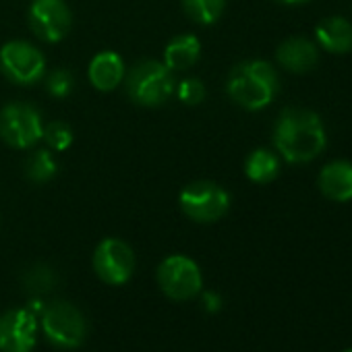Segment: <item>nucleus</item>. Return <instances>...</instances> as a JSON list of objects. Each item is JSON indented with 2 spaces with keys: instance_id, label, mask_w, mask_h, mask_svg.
Returning a JSON list of instances; mask_svg holds the SVG:
<instances>
[{
  "instance_id": "23",
  "label": "nucleus",
  "mask_w": 352,
  "mask_h": 352,
  "mask_svg": "<svg viewBox=\"0 0 352 352\" xmlns=\"http://www.w3.org/2000/svg\"><path fill=\"white\" fill-rule=\"evenodd\" d=\"M73 75L67 69H56L48 77V94L54 98H67L73 91Z\"/></svg>"
},
{
  "instance_id": "3",
  "label": "nucleus",
  "mask_w": 352,
  "mask_h": 352,
  "mask_svg": "<svg viewBox=\"0 0 352 352\" xmlns=\"http://www.w3.org/2000/svg\"><path fill=\"white\" fill-rule=\"evenodd\" d=\"M126 96L147 108L162 106L176 89L172 71L157 60H141L126 75Z\"/></svg>"
},
{
  "instance_id": "15",
  "label": "nucleus",
  "mask_w": 352,
  "mask_h": 352,
  "mask_svg": "<svg viewBox=\"0 0 352 352\" xmlns=\"http://www.w3.org/2000/svg\"><path fill=\"white\" fill-rule=\"evenodd\" d=\"M317 42L331 54H348L352 50V23L344 17H327L315 28Z\"/></svg>"
},
{
  "instance_id": "4",
  "label": "nucleus",
  "mask_w": 352,
  "mask_h": 352,
  "mask_svg": "<svg viewBox=\"0 0 352 352\" xmlns=\"http://www.w3.org/2000/svg\"><path fill=\"white\" fill-rule=\"evenodd\" d=\"M183 214L199 224H212L222 220L230 210V195L216 183L199 181L181 191L179 197Z\"/></svg>"
},
{
  "instance_id": "11",
  "label": "nucleus",
  "mask_w": 352,
  "mask_h": 352,
  "mask_svg": "<svg viewBox=\"0 0 352 352\" xmlns=\"http://www.w3.org/2000/svg\"><path fill=\"white\" fill-rule=\"evenodd\" d=\"M36 329V315L28 309H11L0 315V352H32Z\"/></svg>"
},
{
  "instance_id": "13",
  "label": "nucleus",
  "mask_w": 352,
  "mask_h": 352,
  "mask_svg": "<svg viewBox=\"0 0 352 352\" xmlns=\"http://www.w3.org/2000/svg\"><path fill=\"white\" fill-rule=\"evenodd\" d=\"M319 191L331 201H350L352 199V162L336 160L321 168L317 179Z\"/></svg>"
},
{
  "instance_id": "8",
  "label": "nucleus",
  "mask_w": 352,
  "mask_h": 352,
  "mask_svg": "<svg viewBox=\"0 0 352 352\" xmlns=\"http://www.w3.org/2000/svg\"><path fill=\"white\" fill-rule=\"evenodd\" d=\"M0 71L17 85H32L46 73L44 54L30 42H9L0 48Z\"/></svg>"
},
{
  "instance_id": "9",
  "label": "nucleus",
  "mask_w": 352,
  "mask_h": 352,
  "mask_svg": "<svg viewBox=\"0 0 352 352\" xmlns=\"http://www.w3.org/2000/svg\"><path fill=\"white\" fill-rule=\"evenodd\" d=\"M94 270L106 284L120 286L135 272V253L120 239H104L94 253Z\"/></svg>"
},
{
  "instance_id": "14",
  "label": "nucleus",
  "mask_w": 352,
  "mask_h": 352,
  "mask_svg": "<svg viewBox=\"0 0 352 352\" xmlns=\"http://www.w3.org/2000/svg\"><path fill=\"white\" fill-rule=\"evenodd\" d=\"M124 77V63L116 52H100L89 63V81L98 91H112Z\"/></svg>"
},
{
  "instance_id": "18",
  "label": "nucleus",
  "mask_w": 352,
  "mask_h": 352,
  "mask_svg": "<svg viewBox=\"0 0 352 352\" xmlns=\"http://www.w3.org/2000/svg\"><path fill=\"white\" fill-rule=\"evenodd\" d=\"M183 9L195 23L212 25L222 17L226 0H183Z\"/></svg>"
},
{
  "instance_id": "21",
  "label": "nucleus",
  "mask_w": 352,
  "mask_h": 352,
  "mask_svg": "<svg viewBox=\"0 0 352 352\" xmlns=\"http://www.w3.org/2000/svg\"><path fill=\"white\" fill-rule=\"evenodd\" d=\"M25 288L34 294H44L54 288V274L46 265H34L25 276Z\"/></svg>"
},
{
  "instance_id": "17",
  "label": "nucleus",
  "mask_w": 352,
  "mask_h": 352,
  "mask_svg": "<svg viewBox=\"0 0 352 352\" xmlns=\"http://www.w3.org/2000/svg\"><path fill=\"white\" fill-rule=\"evenodd\" d=\"M280 172V160L274 151L270 149H255L247 162H245V174L247 179L257 183V185H267L272 183Z\"/></svg>"
},
{
  "instance_id": "5",
  "label": "nucleus",
  "mask_w": 352,
  "mask_h": 352,
  "mask_svg": "<svg viewBox=\"0 0 352 352\" xmlns=\"http://www.w3.org/2000/svg\"><path fill=\"white\" fill-rule=\"evenodd\" d=\"M42 327L48 340L60 348H77L87 338V321L83 313L67 300H54L44 309Z\"/></svg>"
},
{
  "instance_id": "7",
  "label": "nucleus",
  "mask_w": 352,
  "mask_h": 352,
  "mask_svg": "<svg viewBox=\"0 0 352 352\" xmlns=\"http://www.w3.org/2000/svg\"><path fill=\"white\" fill-rule=\"evenodd\" d=\"M157 284L162 292L174 300H189L201 292L204 278L199 265L185 255H170L157 267Z\"/></svg>"
},
{
  "instance_id": "24",
  "label": "nucleus",
  "mask_w": 352,
  "mask_h": 352,
  "mask_svg": "<svg viewBox=\"0 0 352 352\" xmlns=\"http://www.w3.org/2000/svg\"><path fill=\"white\" fill-rule=\"evenodd\" d=\"M276 3H280V5H302V3H307V0H276Z\"/></svg>"
},
{
  "instance_id": "25",
  "label": "nucleus",
  "mask_w": 352,
  "mask_h": 352,
  "mask_svg": "<svg viewBox=\"0 0 352 352\" xmlns=\"http://www.w3.org/2000/svg\"><path fill=\"white\" fill-rule=\"evenodd\" d=\"M344 352H352V348H348V350H344Z\"/></svg>"
},
{
  "instance_id": "6",
  "label": "nucleus",
  "mask_w": 352,
  "mask_h": 352,
  "mask_svg": "<svg viewBox=\"0 0 352 352\" xmlns=\"http://www.w3.org/2000/svg\"><path fill=\"white\" fill-rule=\"evenodd\" d=\"M44 135L40 112L25 102H11L0 110V137L11 147L28 149Z\"/></svg>"
},
{
  "instance_id": "2",
  "label": "nucleus",
  "mask_w": 352,
  "mask_h": 352,
  "mask_svg": "<svg viewBox=\"0 0 352 352\" xmlns=\"http://www.w3.org/2000/svg\"><path fill=\"white\" fill-rule=\"evenodd\" d=\"M280 89L276 69L265 60H247L232 69L226 91L234 104L245 110H261L272 104Z\"/></svg>"
},
{
  "instance_id": "12",
  "label": "nucleus",
  "mask_w": 352,
  "mask_h": 352,
  "mask_svg": "<svg viewBox=\"0 0 352 352\" xmlns=\"http://www.w3.org/2000/svg\"><path fill=\"white\" fill-rule=\"evenodd\" d=\"M276 58H278V65L282 69H286L288 73L302 75V73H309L315 69V65L319 60V48L315 42H311L302 36H296V38L284 40L278 46Z\"/></svg>"
},
{
  "instance_id": "10",
  "label": "nucleus",
  "mask_w": 352,
  "mask_h": 352,
  "mask_svg": "<svg viewBox=\"0 0 352 352\" xmlns=\"http://www.w3.org/2000/svg\"><path fill=\"white\" fill-rule=\"evenodd\" d=\"M30 28L32 32L48 42H60L71 30V11L65 0H34L30 7Z\"/></svg>"
},
{
  "instance_id": "16",
  "label": "nucleus",
  "mask_w": 352,
  "mask_h": 352,
  "mask_svg": "<svg viewBox=\"0 0 352 352\" xmlns=\"http://www.w3.org/2000/svg\"><path fill=\"white\" fill-rule=\"evenodd\" d=\"M201 54V42L193 34H185L174 38L166 50H164V65L170 71H183L193 67L199 60Z\"/></svg>"
},
{
  "instance_id": "20",
  "label": "nucleus",
  "mask_w": 352,
  "mask_h": 352,
  "mask_svg": "<svg viewBox=\"0 0 352 352\" xmlns=\"http://www.w3.org/2000/svg\"><path fill=\"white\" fill-rule=\"evenodd\" d=\"M42 139H46V143L54 149V151H65L71 143H73V131L67 122L63 120H54L50 124L44 126V135Z\"/></svg>"
},
{
  "instance_id": "22",
  "label": "nucleus",
  "mask_w": 352,
  "mask_h": 352,
  "mask_svg": "<svg viewBox=\"0 0 352 352\" xmlns=\"http://www.w3.org/2000/svg\"><path fill=\"white\" fill-rule=\"evenodd\" d=\"M176 96H179V100L187 106H197L206 100V85L195 77L183 79L179 85H176Z\"/></svg>"
},
{
  "instance_id": "1",
  "label": "nucleus",
  "mask_w": 352,
  "mask_h": 352,
  "mask_svg": "<svg viewBox=\"0 0 352 352\" xmlns=\"http://www.w3.org/2000/svg\"><path fill=\"white\" fill-rule=\"evenodd\" d=\"M274 145L290 164L315 160L327 145V135L319 114L307 108H286L274 126Z\"/></svg>"
},
{
  "instance_id": "19",
  "label": "nucleus",
  "mask_w": 352,
  "mask_h": 352,
  "mask_svg": "<svg viewBox=\"0 0 352 352\" xmlns=\"http://www.w3.org/2000/svg\"><path fill=\"white\" fill-rule=\"evenodd\" d=\"M25 174L32 183H48L52 176L56 174V160L48 149H38L34 151L28 162H25Z\"/></svg>"
}]
</instances>
